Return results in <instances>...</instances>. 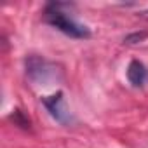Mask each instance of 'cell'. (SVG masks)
Returning a JSON list of instances; mask_svg holds the SVG:
<instances>
[{"instance_id":"5b68a950","label":"cell","mask_w":148,"mask_h":148,"mask_svg":"<svg viewBox=\"0 0 148 148\" xmlns=\"http://www.w3.org/2000/svg\"><path fill=\"white\" fill-rule=\"evenodd\" d=\"M148 37V33L146 32H141V33H132V35H127L125 37V44H138V42H141V40H145Z\"/></svg>"},{"instance_id":"3957f363","label":"cell","mask_w":148,"mask_h":148,"mask_svg":"<svg viewBox=\"0 0 148 148\" xmlns=\"http://www.w3.org/2000/svg\"><path fill=\"white\" fill-rule=\"evenodd\" d=\"M42 103H44V106L49 110V113H51L59 124H68V122L71 120V115H70V112H68V108H66V105H64V98H63V92H61V91H58V92L52 94V96L42 98Z\"/></svg>"},{"instance_id":"6da1fadb","label":"cell","mask_w":148,"mask_h":148,"mask_svg":"<svg viewBox=\"0 0 148 148\" xmlns=\"http://www.w3.org/2000/svg\"><path fill=\"white\" fill-rule=\"evenodd\" d=\"M64 7H68V4L63 2H52L45 7L44 11V21L51 26H54L56 30L63 32L64 35L71 37V38H87L91 37V32L86 25L79 23L75 18H71Z\"/></svg>"},{"instance_id":"8992f818","label":"cell","mask_w":148,"mask_h":148,"mask_svg":"<svg viewBox=\"0 0 148 148\" xmlns=\"http://www.w3.org/2000/svg\"><path fill=\"white\" fill-rule=\"evenodd\" d=\"M143 16H145V18H148V12H145V14H143Z\"/></svg>"},{"instance_id":"277c9868","label":"cell","mask_w":148,"mask_h":148,"mask_svg":"<svg viewBox=\"0 0 148 148\" xmlns=\"http://www.w3.org/2000/svg\"><path fill=\"white\" fill-rule=\"evenodd\" d=\"M127 80L134 86V87H141L146 80V68L141 61L132 59L127 66Z\"/></svg>"},{"instance_id":"7a4b0ae2","label":"cell","mask_w":148,"mask_h":148,"mask_svg":"<svg viewBox=\"0 0 148 148\" xmlns=\"http://www.w3.org/2000/svg\"><path fill=\"white\" fill-rule=\"evenodd\" d=\"M26 77L38 86H51L54 80L59 79V70L51 61L40 56H28L26 61Z\"/></svg>"}]
</instances>
